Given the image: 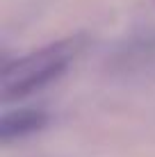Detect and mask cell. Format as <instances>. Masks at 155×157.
<instances>
[{
    "label": "cell",
    "instance_id": "6da1fadb",
    "mask_svg": "<svg viewBox=\"0 0 155 157\" xmlns=\"http://www.w3.org/2000/svg\"><path fill=\"white\" fill-rule=\"evenodd\" d=\"M76 52H78V39H64L39 48L21 59H14L12 64L2 68L0 89H2L5 100L23 98L28 94L44 89L46 84L57 80L68 68Z\"/></svg>",
    "mask_w": 155,
    "mask_h": 157
},
{
    "label": "cell",
    "instance_id": "7a4b0ae2",
    "mask_svg": "<svg viewBox=\"0 0 155 157\" xmlns=\"http://www.w3.org/2000/svg\"><path fill=\"white\" fill-rule=\"evenodd\" d=\"M46 123H48V114L44 109H37V107L14 109V112H7L0 121V137H2V141L21 139L44 130Z\"/></svg>",
    "mask_w": 155,
    "mask_h": 157
}]
</instances>
